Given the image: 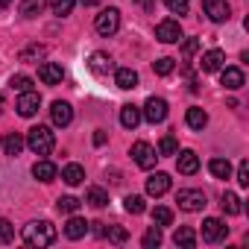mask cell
<instances>
[{
    "mask_svg": "<svg viewBox=\"0 0 249 249\" xmlns=\"http://www.w3.org/2000/svg\"><path fill=\"white\" fill-rule=\"evenodd\" d=\"M185 123H188L191 129L202 132V129H205V123H208V114H205V108H199V106H191V108L185 111Z\"/></svg>",
    "mask_w": 249,
    "mask_h": 249,
    "instance_id": "e0dca14e",
    "label": "cell"
},
{
    "mask_svg": "<svg viewBox=\"0 0 249 249\" xmlns=\"http://www.w3.org/2000/svg\"><path fill=\"white\" fill-rule=\"evenodd\" d=\"M170 185H173V179H170L167 173H153V176L147 179V194H150V196H164V194L170 191Z\"/></svg>",
    "mask_w": 249,
    "mask_h": 249,
    "instance_id": "4fadbf2b",
    "label": "cell"
},
{
    "mask_svg": "<svg viewBox=\"0 0 249 249\" xmlns=\"http://www.w3.org/2000/svg\"><path fill=\"white\" fill-rule=\"evenodd\" d=\"M156 38H159L161 44H176V41H182V27H179V21L164 18V21L156 27Z\"/></svg>",
    "mask_w": 249,
    "mask_h": 249,
    "instance_id": "52a82bcc",
    "label": "cell"
},
{
    "mask_svg": "<svg viewBox=\"0 0 249 249\" xmlns=\"http://www.w3.org/2000/svg\"><path fill=\"white\" fill-rule=\"evenodd\" d=\"M94 226V234H100V237H106V223H91Z\"/></svg>",
    "mask_w": 249,
    "mask_h": 249,
    "instance_id": "ee69618b",
    "label": "cell"
},
{
    "mask_svg": "<svg viewBox=\"0 0 249 249\" xmlns=\"http://www.w3.org/2000/svg\"><path fill=\"white\" fill-rule=\"evenodd\" d=\"M38 79H41L44 85H59V82L65 79V71H62V65H56V62H44V65L38 68Z\"/></svg>",
    "mask_w": 249,
    "mask_h": 249,
    "instance_id": "7c38bea8",
    "label": "cell"
},
{
    "mask_svg": "<svg viewBox=\"0 0 249 249\" xmlns=\"http://www.w3.org/2000/svg\"><path fill=\"white\" fill-rule=\"evenodd\" d=\"M202 9H205L208 21H214V24H226L231 18V6L226 0H202Z\"/></svg>",
    "mask_w": 249,
    "mask_h": 249,
    "instance_id": "8992f818",
    "label": "cell"
},
{
    "mask_svg": "<svg viewBox=\"0 0 249 249\" xmlns=\"http://www.w3.org/2000/svg\"><path fill=\"white\" fill-rule=\"evenodd\" d=\"M237 185H240V188H249V161H246V159L237 164Z\"/></svg>",
    "mask_w": 249,
    "mask_h": 249,
    "instance_id": "b9f144b4",
    "label": "cell"
},
{
    "mask_svg": "<svg viewBox=\"0 0 249 249\" xmlns=\"http://www.w3.org/2000/svg\"><path fill=\"white\" fill-rule=\"evenodd\" d=\"M196 50H199V38H188V41L182 44V56H185V59H191Z\"/></svg>",
    "mask_w": 249,
    "mask_h": 249,
    "instance_id": "7bdbcfd3",
    "label": "cell"
},
{
    "mask_svg": "<svg viewBox=\"0 0 249 249\" xmlns=\"http://www.w3.org/2000/svg\"><path fill=\"white\" fill-rule=\"evenodd\" d=\"M94 27H97V33L100 36H114L117 30H120V12L114 9V6H108V9H103L100 15H97V21H94Z\"/></svg>",
    "mask_w": 249,
    "mask_h": 249,
    "instance_id": "3957f363",
    "label": "cell"
},
{
    "mask_svg": "<svg viewBox=\"0 0 249 249\" xmlns=\"http://www.w3.org/2000/svg\"><path fill=\"white\" fill-rule=\"evenodd\" d=\"M226 234H229V226H226L220 217H208V220L202 223V240H205V243H220Z\"/></svg>",
    "mask_w": 249,
    "mask_h": 249,
    "instance_id": "9c48e42d",
    "label": "cell"
},
{
    "mask_svg": "<svg viewBox=\"0 0 249 249\" xmlns=\"http://www.w3.org/2000/svg\"><path fill=\"white\" fill-rule=\"evenodd\" d=\"M223 62H226V53L223 50H208V53H202V71L205 73H217L220 68H223Z\"/></svg>",
    "mask_w": 249,
    "mask_h": 249,
    "instance_id": "ac0fdd59",
    "label": "cell"
},
{
    "mask_svg": "<svg viewBox=\"0 0 249 249\" xmlns=\"http://www.w3.org/2000/svg\"><path fill=\"white\" fill-rule=\"evenodd\" d=\"M173 68H176V62H173L170 56H161V59H156V62H153V71H156L159 76H170V73H173Z\"/></svg>",
    "mask_w": 249,
    "mask_h": 249,
    "instance_id": "d6a6232c",
    "label": "cell"
},
{
    "mask_svg": "<svg viewBox=\"0 0 249 249\" xmlns=\"http://www.w3.org/2000/svg\"><path fill=\"white\" fill-rule=\"evenodd\" d=\"M164 6H167L173 15H188V9H191V0H164Z\"/></svg>",
    "mask_w": 249,
    "mask_h": 249,
    "instance_id": "ab89813d",
    "label": "cell"
},
{
    "mask_svg": "<svg viewBox=\"0 0 249 249\" xmlns=\"http://www.w3.org/2000/svg\"><path fill=\"white\" fill-rule=\"evenodd\" d=\"M97 3V0H82V6H94Z\"/></svg>",
    "mask_w": 249,
    "mask_h": 249,
    "instance_id": "7dc6e473",
    "label": "cell"
},
{
    "mask_svg": "<svg viewBox=\"0 0 249 249\" xmlns=\"http://www.w3.org/2000/svg\"><path fill=\"white\" fill-rule=\"evenodd\" d=\"M208 170H211L214 179H229L231 176V161L229 159H211L208 161Z\"/></svg>",
    "mask_w": 249,
    "mask_h": 249,
    "instance_id": "cb8c5ba5",
    "label": "cell"
},
{
    "mask_svg": "<svg viewBox=\"0 0 249 249\" xmlns=\"http://www.w3.org/2000/svg\"><path fill=\"white\" fill-rule=\"evenodd\" d=\"M153 223H156V226H170V223H173V211H170L167 205H156V208H153Z\"/></svg>",
    "mask_w": 249,
    "mask_h": 249,
    "instance_id": "1f68e13d",
    "label": "cell"
},
{
    "mask_svg": "<svg viewBox=\"0 0 249 249\" xmlns=\"http://www.w3.org/2000/svg\"><path fill=\"white\" fill-rule=\"evenodd\" d=\"M129 153H132V159H135V164H138V167H144V170L156 167V159H159V156H156V150H153L147 141H135Z\"/></svg>",
    "mask_w": 249,
    "mask_h": 249,
    "instance_id": "ba28073f",
    "label": "cell"
},
{
    "mask_svg": "<svg viewBox=\"0 0 249 249\" xmlns=\"http://www.w3.org/2000/svg\"><path fill=\"white\" fill-rule=\"evenodd\" d=\"M141 243H144V249H156V246H161V229H159V226H150Z\"/></svg>",
    "mask_w": 249,
    "mask_h": 249,
    "instance_id": "e575fe53",
    "label": "cell"
},
{
    "mask_svg": "<svg viewBox=\"0 0 249 249\" xmlns=\"http://www.w3.org/2000/svg\"><path fill=\"white\" fill-rule=\"evenodd\" d=\"M220 82H223L229 91H237V88H243V71H240V68H226L223 76H220Z\"/></svg>",
    "mask_w": 249,
    "mask_h": 249,
    "instance_id": "7402d4cb",
    "label": "cell"
},
{
    "mask_svg": "<svg viewBox=\"0 0 249 249\" xmlns=\"http://www.w3.org/2000/svg\"><path fill=\"white\" fill-rule=\"evenodd\" d=\"M141 117H147L150 123H161V120H167V100H164V97H147Z\"/></svg>",
    "mask_w": 249,
    "mask_h": 249,
    "instance_id": "5b68a950",
    "label": "cell"
},
{
    "mask_svg": "<svg viewBox=\"0 0 249 249\" xmlns=\"http://www.w3.org/2000/svg\"><path fill=\"white\" fill-rule=\"evenodd\" d=\"M18 114L21 117H33L38 108H41V97H38V91H24L21 97H18Z\"/></svg>",
    "mask_w": 249,
    "mask_h": 249,
    "instance_id": "8fae6325",
    "label": "cell"
},
{
    "mask_svg": "<svg viewBox=\"0 0 249 249\" xmlns=\"http://www.w3.org/2000/svg\"><path fill=\"white\" fill-rule=\"evenodd\" d=\"M62 179L68 182V185H82L85 182V170H82V164H68V167H62Z\"/></svg>",
    "mask_w": 249,
    "mask_h": 249,
    "instance_id": "d4e9b609",
    "label": "cell"
},
{
    "mask_svg": "<svg viewBox=\"0 0 249 249\" xmlns=\"http://www.w3.org/2000/svg\"><path fill=\"white\" fill-rule=\"evenodd\" d=\"M138 123H141V108L138 106H132V103L120 106V126L123 129H135Z\"/></svg>",
    "mask_w": 249,
    "mask_h": 249,
    "instance_id": "2e32d148",
    "label": "cell"
},
{
    "mask_svg": "<svg viewBox=\"0 0 249 249\" xmlns=\"http://www.w3.org/2000/svg\"><path fill=\"white\" fill-rule=\"evenodd\" d=\"M33 176H36L38 182H53V179L59 176V170H56V164H53V161L41 159V161H36V164H33Z\"/></svg>",
    "mask_w": 249,
    "mask_h": 249,
    "instance_id": "d6986e66",
    "label": "cell"
},
{
    "mask_svg": "<svg viewBox=\"0 0 249 249\" xmlns=\"http://www.w3.org/2000/svg\"><path fill=\"white\" fill-rule=\"evenodd\" d=\"M176 202H179V208H182V211L194 214V211H202L208 199H205V194H202V191L185 188V191H179V194H176Z\"/></svg>",
    "mask_w": 249,
    "mask_h": 249,
    "instance_id": "277c9868",
    "label": "cell"
},
{
    "mask_svg": "<svg viewBox=\"0 0 249 249\" xmlns=\"http://www.w3.org/2000/svg\"><path fill=\"white\" fill-rule=\"evenodd\" d=\"M106 237H108L111 243H126V240H129V231L123 229V226H108V229H106Z\"/></svg>",
    "mask_w": 249,
    "mask_h": 249,
    "instance_id": "8d00e7d4",
    "label": "cell"
},
{
    "mask_svg": "<svg viewBox=\"0 0 249 249\" xmlns=\"http://www.w3.org/2000/svg\"><path fill=\"white\" fill-rule=\"evenodd\" d=\"M88 234V223L82 220V217H71L68 223H65V237L68 240H79V237H85Z\"/></svg>",
    "mask_w": 249,
    "mask_h": 249,
    "instance_id": "44dd1931",
    "label": "cell"
},
{
    "mask_svg": "<svg viewBox=\"0 0 249 249\" xmlns=\"http://www.w3.org/2000/svg\"><path fill=\"white\" fill-rule=\"evenodd\" d=\"M9 3H12V0H0V9H6Z\"/></svg>",
    "mask_w": 249,
    "mask_h": 249,
    "instance_id": "bcb514c9",
    "label": "cell"
},
{
    "mask_svg": "<svg viewBox=\"0 0 249 249\" xmlns=\"http://www.w3.org/2000/svg\"><path fill=\"white\" fill-rule=\"evenodd\" d=\"M220 205H223V211H226L229 217H237V214H240V196H237V194H231V191H226V194H223Z\"/></svg>",
    "mask_w": 249,
    "mask_h": 249,
    "instance_id": "484cf974",
    "label": "cell"
},
{
    "mask_svg": "<svg viewBox=\"0 0 249 249\" xmlns=\"http://www.w3.org/2000/svg\"><path fill=\"white\" fill-rule=\"evenodd\" d=\"M50 120H53V126H59V129L71 126V120H73V108H71V103L56 100V103L50 106Z\"/></svg>",
    "mask_w": 249,
    "mask_h": 249,
    "instance_id": "30bf717a",
    "label": "cell"
},
{
    "mask_svg": "<svg viewBox=\"0 0 249 249\" xmlns=\"http://www.w3.org/2000/svg\"><path fill=\"white\" fill-rule=\"evenodd\" d=\"M173 243H176V246H185V249H194V246H196V231H194L191 226H182V229H176Z\"/></svg>",
    "mask_w": 249,
    "mask_h": 249,
    "instance_id": "603a6c76",
    "label": "cell"
},
{
    "mask_svg": "<svg viewBox=\"0 0 249 249\" xmlns=\"http://www.w3.org/2000/svg\"><path fill=\"white\" fill-rule=\"evenodd\" d=\"M94 144L103 147V144H106V132H94Z\"/></svg>",
    "mask_w": 249,
    "mask_h": 249,
    "instance_id": "f6af8a7d",
    "label": "cell"
},
{
    "mask_svg": "<svg viewBox=\"0 0 249 249\" xmlns=\"http://www.w3.org/2000/svg\"><path fill=\"white\" fill-rule=\"evenodd\" d=\"M73 3H76V0H50V6H53V12H56L59 18H65V15H71V9H73Z\"/></svg>",
    "mask_w": 249,
    "mask_h": 249,
    "instance_id": "f35d334b",
    "label": "cell"
},
{
    "mask_svg": "<svg viewBox=\"0 0 249 249\" xmlns=\"http://www.w3.org/2000/svg\"><path fill=\"white\" fill-rule=\"evenodd\" d=\"M85 202L94 205V208H103V205H108V194L103 188H88L85 191Z\"/></svg>",
    "mask_w": 249,
    "mask_h": 249,
    "instance_id": "83f0119b",
    "label": "cell"
},
{
    "mask_svg": "<svg viewBox=\"0 0 249 249\" xmlns=\"http://www.w3.org/2000/svg\"><path fill=\"white\" fill-rule=\"evenodd\" d=\"M114 82H117V88H123V91H132V88H138V73H135L132 68H117Z\"/></svg>",
    "mask_w": 249,
    "mask_h": 249,
    "instance_id": "ffe728a7",
    "label": "cell"
},
{
    "mask_svg": "<svg viewBox=\"0 0 249 249\" xmlns=\"http://www.w3.org/2000/svg\"><path fill=\"white\" fill-rule=\"evenodd\" d=\"M176 167H179V173L194 176V173L199 170V156H196L194 150H182V153H179V159H176Z\"/></svg>",
    "mask_w": 249,
    "mask_h": 249,
    "instance_id": "9a60e30c",
    "label": "cell"
},
{
    "mask_svg": "<svg viewBox=\"0 0 249 249\" xmlns=\"http://www.w3.org/2000/svg\"><path fill=\"white\" fill-rule=\"evenodd\" d=\"M9 88H12V91H18V94L33 91V79H30V76H24V73H18V76H12V79H9Z\"/></svg>",
    "mask_w": 249,
    "mask_h": 249,
    "instance_id": "d590c367",
    "label": "cell"
},
{
    "mask_svg": "<svg viewBox=\"0 0 249 249\" xmlns=\"http://www.w3.org/2000/svg\"><path fill=\"white\" fill-rule=\"evenodd\" d=\"M79 205H82V202H79L76 196H59V202H56V208H59L62 214H76Z\"/></svg>",
    "mask_w": 249,
    "mask_h": 249,
    "instance_id": "836d02e7",
    "label": "cell"
},
{
    "mask_svg": "<svg viewBox=\"0 0 249 249\" xmlns=\"http://www.w3.org/2000/svg\"><path fill=\"white\" fill-rule=\"evenodd\" d=\"M21 150H24V138H21L18 132H9V135L3 138V153H6V156H18Z\"/></svg>",
    "mask_w": 249,
    "mask_h": 249,
    "instance_id": "4316f807",
    "label": "cell"
},
{
    "mask_svg": "<svg viewBox=\"0 0 249 249\" xmlns=\"http://www.w3.org/2000/svg\"><path fill=\"white\" fill-rule=\"evenodd\" d=\"M44 12V0H24L21 3V15L24 18H38Z\"/></svg>",
    "mask_w": 249,
    "mask_h": 249,
    "instance_id": "f546056e",
    "label": "cell"
},
{
    "mask_svg": "<svg viewBox=\"0 0 249 249\" xmlns=\"http://www.w3.org/2000/svg\"><path fill=\"white\" fill-rule=\"evenodd\" d=\"M0 111H3V97H0Z\"/></svg>",
    "mask_w": 249,
    "mask_h": 249,
    "instance_id": "c3c4849f",
    "label": "cell"
},
{
    "mask_svg": "<svg viewBox=\"0 0 249 249\" xmlns=\"http://www.w3.org/2000/svg\"><path fill=\"white\" fill-rule=\"evenodd\" d=\"M12 240H15V226L6 217H0V243H12Z\"/></svg>",
    "mask_w": 249,
    "mask_h": 249,
    "instance_id": "74e56055",
    "label": "cell"
},
{
    "mask_svg": "<svg viewBox=\"0 0 249 249\" xmlns=\"http://www.w3.org/2000/svg\"><path fill=\"white\" fill-rule=\"evenodd\" d=\"M44 53H47L44 44H30L27 50L18 53V59H21V62H38V59H44Z\"/></svg>",
    "mask_w": 249,
    "mask_h": 249,
    "instance_id": "f1b7e54d",
    "label": "cell"
},
{
    "mask_svg": "<svg viewBox=\"0 0 249 249\" xmlns=\"http://www.w3.org/2000/svg\"><path fill=\"white\" fill-rule=\"evenodd\" d=\"M88 68L97 73V76H106V73H111L114 71V62H111V56L108 53H91V59H88Z\"/></svg>",
    "mask_w": 249,
    "mask_h": 249,
    "instance_id": "5bb4252c",
    "label": "cell"
},
{
    "mask_svg": "<svg viewBox=\"0 0 249 249\" xmlns=\"http://www.w3.org/2000/svg\"><path fill=\"white\" fill-rule=\"evenodd\" d=\"M36 156H50L53 153V147H56V138H53V132L47 129V126H33L30 132H27V141H24Z\"/></svg>",
    "mask_w": 249,
    "mask_h": 249,
    "instance_id": "7a4b0ae2",
    "label": "cell"
},
{
    "mask_svg": "<svg viewBox=\"0 0 249 249\" xmlns=\"http://www.w3.org/2000/svg\"><path fill=\"white\" fill-rule=\"evenodd\" d=\"M123 208H126L129 214H144V211H147V205H144V196H138V194H129L126 199H123Z\"/></svg>",
    "mask_w": 249,
    "mask_h": 249,
    "instance_id": "4dcf8cb0",
    "label": "cell"
},
{
    "mask_svg": "<svg viewBox=\"0 0 249 249\" xmlns=\"http://www.w3.org/2000/svg\"><path fill=\"white\" fill-rule=\"evenodd\" d=\"M159 153H161V156H176V138H173V135H164V138L159 141Z\"/></svg>",
    "mask_w": 249,
    "mask_h": 249,
    "instance_id": "60d3db41",
    "label": "cell"
},
{
    "mask_svg": "<svg viewBox=\"0 0 249 249\" xmlns=\"http://www.w3.org/2000/svg\"><path fill=\"white\" fill-rule=\"evenodd\" d=\"M56 240V226L50 220H33L24 226V243L33 249H44Z\"/></svg>",
    "mask_w": 249,
    "mask_h": 249,
    "instance_id": "6da1fadb",
    "label": "cell"
}]
</instances>
